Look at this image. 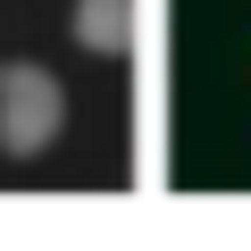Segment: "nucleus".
I'll use <instances>...</instances> for the list:
<instances>
[{
	"label": "nucleus",
	"instance_id": "obj_1",
	"mask_svg": "<svg viewBox=\"0 0 251 251\" xmlns=\"http://www.w3.org/2000/svg\"><path fill=\"white\" fill-rule=\"evenodd\" d=\"M67 126V92L42 59H9L0 67V151L9 159H42Z\"/></svg>",
	"mask_w": 251,
	"mask_h": 251
},
{
	"label": "nucleus",
	"instance_id": "obj_2",
	"mask_svg": "<svg viewBox=\"0 0 251 251\" xmlns=\"http://www.w3.org/2000/svg\"><path fill=\"white\" fill-rule=\"evenodd\" d=\"M134 34H143V9H134V0H75V42L92 59H126Z\"/></svg>",
	"mask_w": 251,
	"mask_h": 251
}]
</instances>
